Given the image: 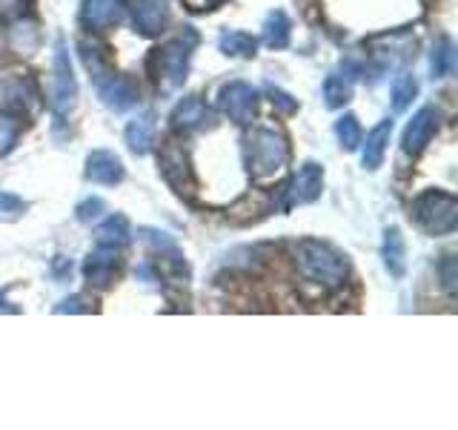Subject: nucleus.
<instances>
[{
  "label": "nucleus",
  "instance_id": "nucleus-1",
  "mask_svg": "<svg viewBox=\"0 0 458 430\" xmlns=\"http://www.w3.org/2000/svg\"><path fill=\"white\" fill-rule=\"evenodd\" d=\"M295 267L307 284L318 287L321 293H333L344 287L350 276V262L333 244L318 238H304L295 247Z\"/></svg>",
  "mask_w": 458,
  "mask_h": 430
},
{
  "label": "nucleus",
  "instance_id": "nucleus-2",
  "mask_svg": "<svg viewBox=\"0 0 458 430\" xmlns=\"http://www.w3.org/2000/svg\"><path fill=\"white\" fill-rule=\"evenodd\" d=\"M198 47V35L192 26H183V32H178L172 40H166L161 49H155L152 55V75L164 92H175L183 86L186 75H190V61L192 52Z\"/></svg>",
  "mask_w": 458,
  "mask_h": 430
},
{
  "label": "nucleus",
  "instance_id": "nucleus-3",
  "mask_svg": "<svg viewBox=\"0 0 458 430\" xmlns=\"http://www.w3.org/2000/svg\"><path fill=\"white\" fill-rule=\"evenodd\" d=\"M81 57H83L86 69L92 72V81L98 86L100 100H104L112 112H126V109H132L138 104V86L129 78L118 75V72H112V66L104 61L100 49L89 47V43H83Z\"/></svg>",
  "mask_w": 458,
  "mask_h": 430
},
{
  "label": "nucleus",
  "instance_id": "nucleus-4",
  "mask_svg": "<svg viewBox=\"0 0 458 430\" xmlns=\"http://www.w3.org/2000/svg\"><path fill=\"white\" fill-rule=\"evenodd\" d=\"M247 143V167L252 178H272L290 164V141L278 129L258 126L243 138Z\"/></svg>",
  "mask_w": 458,
  "mask_h": 430
},
{
  "label": "nucleus",
  "instance_id": "nucleus-5",
  "mask_svg": "<svg viewBox=\"0 0 458 430\" xmlns=\"http://www.w3.org/2000/svg\"><path fill=\"white\" fill-rule=\"evenodd\" d=\"M412 219L429 236H450L458 227V201L444 190H427L412 201Z\"/></svg>",
  "mask_w": 458,
  "mask_h": 430
},
{
  "label": "nucleus",
  "instance_id": "nucleus-6",
  "mask_svg": "<svg viewBox=\"0 0 458 430\" xmlns=\"http://www.w3.org/2000/svg\"><path fill=\"white\" fill-rule=\"evenodd\" d=\"M75 98H78V81L75 72H72L69 49L66 40L57 38L52 55V109L57 115V121H64V115L75 107Z\"/></svg>",
  "mask_w": 458,
  "mask_h": 430
},
{
  "label": "nucleus",
  "instance_id": "nucleus-7",
  "mask_svg": "<svg viewBox=\"0 0 458 430\" xmlns=\"http://www.w3.org/2000/svg\"><path fill=\"white\" fill-rule=\"evenodd\" d=\"M157 167H161L164 181L175 190L178 195L190 198L195 193V176L190 167V158H186L183 147L175 141H166L161 147V155H157Z\"/></svg>",
  "mask_w": 458,
  "mask_h": 430
},
{
  "label": "nucleus",
  "instance_id": "nucleus-8",
  "mask_svg": "<svg viewBox=\"0 0 458 430\" xmlns=\"http://www.w3.org/2000/svg\"><path fill=\"white\" fill-rule=\"evenodd\" d=\"M218 109L226 115L229 121H235L241 126L252 124L255 112H258V90L243 81L224 83L218 92Z\"/></svg>",
  "mask_w": 458,
  "mask_h": 430
},
{
  "label": "nucleus",
  "instance_id": "nucleus-9",
  "mask_svg": "<svg viewBox=\"0 0 458 430\" xmlns=\"http://www.w3.org/2000/svg\"><path fill=\"white\" fill-rule=\"evenodd\" d=\"M321 190H324V169L315 161H307L304 167H298L293 181L284 186V204L281 207L293 210L301 204H312V201L321 195Z\"/></svg>",
  "mask_w": 458,
  "mask_h": 430
},
{
  "label": "nucleus",
  "instance_id": "nucleus-10",
  "mask_svg": "<svg viewBox=\"0 0 458 430\" xmlns=\"http://www.w3.org/2000/svg\"><path fill=\"white\" fill-rule=\"evenodd\" d=\"M438 121H441V112L436 107H421L419 112H415L412 121L404 129V138H401V150H404V155L415 158L419 152H424L427 143L436 135Z\"/></svg>",
  "mask_w": 458,
  "mask_h": 430
},
{
  "label": "nucleus",
  "instance_id": "nucleus-11",
  "mask_svg": "<svg viewBox=\"0 0 458 430\" xmlns=\"http://www.w3.org/2000/svg\"><path fill=\"white\" fill-rule=\"evenodd\" d=\"M121 270V255H118V247H106V244H98V247L86 255V264H83V276L92 287H109L114 281Z\"/></svg>",
  "mask_w": 458,
  "mask_h": 430
},
{
  "label": "nucleus",
  "instance_id": "nucleus-12",
  "mask_svg": "<svg viewBox=\"0 0 458 430\" xmlns=\"http://www.w3.org/2000/svg\"><path fill=\"white\" fill-rule=\"evenodd\" d=\"M126 18V6L121 0H83L81 6V23L92 32H104V29H112L123 23Z\"/></svg>",
  "mask_w": 458,
  "mask_h": 430
},
{
  "label": "nucleus",
  "instance_id": "nucleus-13",
  "mask_svg": "<svg viewBox=\"0 0 458 430\" xmlns=\"http://www.w3.org/2000/svg\"><path fill=\"white\" fill-rule=\"evenodd\" d=\"M169 124L175 133H198L212 124V112L200 98H183L181 104L172 109Z\"/></svg>",
  "mask_w": 458,
  "mask_h": 430
},
{
  "label": "nucleus",
  "instance_id": "nucleus-14",
  "mask_svg": "<svg viewBox=\"0 0 458 430\" xmlns=\"http://www.w3.org/2000/svg\"><path fill=\"white\" fill-rule=\"evenodd\" d=\"M86 178L92 184H104V186H114L123 181V164L121 158L109 152V150H95L86 155Z\"/></svg>",
  "mask_w": 458,
  "mask_h": 430
},
{
  "label": "nucleus",
  "instance_id": "nucleus-15",
  "mask_svg": "<svg viewBox=\"0 0 458 430\" xmlns=\"http://www.w3.org/2000/svg\"><path fill=\"white\" fill-rule=\"evenodd\" d=\"M132 21L140 35H157L169 23V9L164 0H135Z\"/></svg>",
  "mask_w": 458,
  "mask_h": 430
},
{
  "label": "nucleus",
  "instance_id": "nucleus-16",
  "mask_svg": "<svg viewBox=\"0 0 458 430\" xmlns=\"http://www.w3.org/2000/svg\"><path fill=\"white\" fill-rule=\"evenodd\" d=\"M393 138V121L386 118L381 124H376L369 129V135L364 141V147H361V164L372 172V169H378L384 164V155H386V143H390Z\"/></svg>",
  "mask_w": 458,
  "mask_h": 430
},
{
  "label": "nucleus",
  "instance_id": "nucleus-17",
  "mask_svg": "<svg viewBox=\"0 0 458 430\" xmlns=\"http://www.w3.org/2000/svg\"><path fill=\"white\" fill-rule=\"evenodd\" d=\"M126 147L132 150L135 155H147L152 147V138H155V115L152 112H140L138 118L129 121L126 126Z\"/></svg>",
  "mask_w": 458,
  "mask_h": 430
},
{
  "label": "nucleus",
  "instance_id": "nucleus-18",
  "mask_svg": "<svg viewBox=\"0 0 458 430\" xmlns=\"http://www.w3.org/2000/svg\"><path fill=\"white\" fill-rule=\"evenodd\" d=\"M381 255H384V267L390 270V276H395V279L404 276V272H407V250H404V238H401L398 227H390L384 233Z\"/></svg>",
  "mask_w": 458,
  "mask_h": 430
},
{
  "label": "nucleus",
  "instance_id": "nucleus-19",
  "mask_svg": "<svg viewBox=\"0 0 458 430\" xmlns=\"http://www.w3.org/2000/svg\"><path fill=\"white\" fill-rule=\"evenodd\" d=\"M290 18L281 9H272L264 18V40L269 49H284L290 43Z\"/></svg>",
  "mask_w": 458,
  "mask_h": 430
},
{
  "label": "nucleus",
  "instance_id": "nucleus-20",
  "mask_svg": "<svg viewBox=\"0 0 458 430\" xmlns=\"http://www.w3.org/2000/svg\"><path fill=\"white\" fill-rule=\"evenodd\" d=\"M98 244H106V247H126L129 244V221L123 219V215H109V219L98 227Z\"/></svg>",
  "mask_w": 458,
  "mask_h": 430
},
{
  "label": "nucleus",
  "instance_id": "nucleus-21",
  "mask_svg": "<svg viewBox=\"0 0 458 430\" xmlns=\"http://www.w3.org/2000/svg\"><path fill=\"white\" fill-rule=\"evenodd\" d=\"M429 69H433V78H447L455 69V47L450 38H438L433 43V55H429Z\"/></svg>",
  "mask_w": 458,
  "mask_h": 430
},
{
  "label": "nucleus",
  "instance_id": "nucleus-22",
  "mask_svg": "<svg viewBox=\"0 0 458 430\" xmlns=\"http://www.w3.org/2000/svg\"><path fill=\"white\" fill-rule=\"evenodd\" d=\"M218 49L229 57H255L258 40L247 32H224L218 38Z\"/></svg>",
  "mask_w": 458,
  "mask_h": 430
},
{
  "label": "nucleus",
  "instance_id": "nucleus-23",
  "mask_svg": "<svg viewBox=\"0 0 458 430\" xmlns=\"http://www.w3.org/2000/svg\"><path fill=\"white\" fill-rule=\"evenodd\" d=\"M350 98H352V83H350V78H344V75H327V81H324V104L329 109L344 107Z\"/></svg>",
  "mask_w": 458,
  "mask_h": 430
},
{
  "label": "nucleus",
  "instance_id": "nucleus-24",
  "mask_svg": "<svg viewBox=\"0 0 458 430\" xmlns=\"http://www.w3.org/2000/svg\"><path fill=\"white\" fill-rule=\"evenodd\" d=\"M415 95H419V81H415V75H410V72H401V75H395V81H393V107L398 112L407 109Z\"/></svg>",
  "mask_w": 458,
  "mask_h": 430
},
{
  "label": "nucleus",
  "instance_id": "nucleus-25",
  "mask_svg": "<svg viewBox=\"0 0 458 430\" xmlns=\"http://www.w3.org/2000/svg\"><path fill=\"white\" fill-rule=\"evenodd\" d=\"M335 135L341 141L344 150H358L361 147V124H358L355 115H341V118L335 121Z\"/></svg>",
  "mask_w": 458,
  "mask_h": 430
},
{
  "label": "nucleus",
  "instance_id": "nucleus-26",
  "mask_svg": "<svg viewBox=\"0 0 458 430\" xmlns=\"http://www.w3.org/2000/svg\"><path fill=\"white\" fill-rule=\"evenodd\" d=\"M4 95L12 100L14 107H35L38 104V92H35V86L29 83V81H23V78H14V81H9L6 86H4Z\"/></svg>",
  "mask_w": 458,
  "mask_h": 430
},
{
  "label": "nucleus",
  "instance_id": "nucleus-27",
  "mask_svg": "<svg viewBox=\"0 0 458 430\" xmlns=\"http://www.w3.org/2000/svg\"><path fill=\"white\" fill-rule=\"evenodd\" d=\"M21 135V121L14 115H0V155L12 152Z\"/></svg>",
  "mask_w": 458,
  "mask_h": 430
},
{
  "label": "nucleus",
  "instance_id": "nucleus-28",
  "mask_svg": "<svg viewBox=\"0 0 458 430\" xmlns=\"http://www.w3.org/2000/svg\"><path fill=\"white\" fill-rule=\"evenodd\" d=\"M104 210H106L104 198H86V201H81V204H78L75 215H78L81 224H92V221L100 219V215H104Z\"/></svg>",
  "mask_w": 458,
  "mask_h": 430
},
{
  "label": "nucleus",
  "instance_id": "nucleus-29",
  "mask_svg": "<svg viewBox=\"0 0 458 430\" xmlns=\"http://www.w3.org/2000/svg\"><path fill=\"white\" fill-rule=\"evenodd\" d=\"M267 95H269V100H272V107H276L278 112H284V115H293V112H298V100L293 98V95H286L284 90H278V86H267Z\"/></svg>",
  "mask_w": 458,
  "mask_h": 430
},
{
  "label": "nucleus",
  "instance_id": "nucleus-30",
  "mask_svg": "<svg viewBox=\"0 0 458 430\" xmlns=\"http://www.w3.org/2000/svg\"><path fill=\"white\" fill-rule=\"evenodd\" d=\"M441 281H444V290H447L450 296H455V290H458V262H455V255H447L441 262Z\"/></svg>",
  "mask_w": 458,
  "mask_h": 430
},
{
  "label": "nucleus",
  "instance_id": "nucleus-31",
  "mask_svg": "<svg viewBox=\"0 0 458 430\" xmlns=\"http://www.w3.org/2000/svg\"><path fill=\"white\" fill-rule=\"evenodd\" d=\"M26 14V0H0V18L21 21Z\"/></svg>",
  "mask_w": 458,
  "mask_h": 430
},
{
  "label": "nucleus",
  "instance_id": "nucleus-32",
  "mask_svg": "<svg viewBox=\"0 0 458 430\" xmlns=\"http://www.w3.org/2000/svg\"><path fill=\"white\" fill-rule=\"evenodd\" d=\"M26 210V201H21L12 193H0V212L4 215H21Z\"/></svg>",
  "mask_w": 458,
  "mask_h": 430
},
{
  "label": "nucleus",
  "instance_id": "nucleus-33",
  "mask_svg": "<svg viewBox=\"0 0 458 430\" xmlns=\"http://www.w3.org/2000/svg\"><path fill=\"white\" fill-rule=\"evenodd\" d=\"M89 307H86V301L81 296H72L66 301H61V305L55 307V313H86Z\"/></svg>",
  "mask_w": 458,
  "mask_h": 430
},
{
  "label": "nucleus",
  "instance_id": "nucleus-34",
  "mask_svg": "<svg viewBox=\"0 0 458 430\" xmlns=\"http://www.w3.org/2000/svg\"><path fill=\"white\" fill-rule=\"evenodd\" d=\"M0 313H14V307L9 305V301H6L4 296H0Z\"/></svg>",
  "mask_w": 458,
  "mask_h": 430
},
{
  "label": "nucleus",
  "instance_id": "nucleus-35",
  "mask_svg": "<svg viewBox=\"0 0 458 430\" xmlns=\"http://www.w3.org/2000/svg\"><path fill=\"white\" fill-rule=\"evenodd\" d=\"M209 4H212V6H218V4H224V0H209Z\"/></svg>",
  "mask_w": 458,
  "mask_h": 430
}]
</instances>
